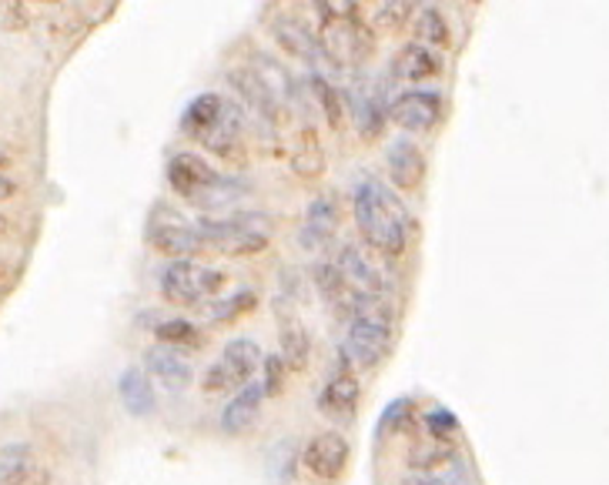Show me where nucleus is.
<instances>
[{
  "mask_svg": "<svg viewBox=\"0 0 609 485\" xmlns=\"http://www.w3.org/2000/svg\"><path fill=\"white\" fill-rule=\"evenodd\" d=\"M412 412H415V402L412 399H396L389 402V409L382 412L378 418V436H402L409 422H412Z\"/></svg>",
  "mask_w": 609,
  "mask_h": 485,
  "instance_id": "7c9ffc66",
  "label": "nucleus"
},
{
  "mask_svg": "<svg viewBox=\"0 0 609 485\" xmlns=\"http://www.w3.org/2000/svg\"><path fill=\"white\" fill-rule=\"evenodd\" d=\"M415 37H419L422 44L442 50V47H446V44L453 40V34H449V21L442 17V11L425 8V11L415 14Z\"/></svg>",
  "mask_w": 609,
  "mask_h": 485,
  "instance_id": "c85d7f7f",
  "label": "nucleus"
},
{
  "mask_svg": "<svg viewBox=\"0 0 609 485\" xmlns=\"http://www.w3.org/2000/svg\"><path fill=\"white\" fill-rule=\"evenodd\" d=\"M318 14V44L325 61L336 68L342 64H365L375 54V31L359 17L352 0H315Z\"/></svg>",
  "mask_w": 609,
  "mask_h": 485,
  "instance_id": "39448f33",
  "label": "nucleus"
},
{
  "mask_svg": "<svg viewBox=\"0 0 609 485\" xmlns=\"http://www.w3.org/2000/svg\"><path fill=\"white\" fill-rule=\"evenodd\" d=\"M402 485H438V482H432V478H425V475H415V478H406Z\"/></svg>",
  "mask_w": 609,
  "mask_h": 485,
  "instance_id": "f704fd0d",
  "label": "nucleus"
},
{
  "mask_svg": "<svg viewBox=\"0 0 609 485\" xmlns=\"http://www.w3.org/2000/svg\"><path fill=\"white\" fill-rule=\"evenodd\" d=\"M425 171H429L425 151L412 138H396L385 147V178H389L396 191H415L425 181Z\"/></svg>",
  "mask_w": 609,
  "mask_h": 485,
  "instance_id": "dca6fc26",
  "label": "nucleus"
},
{
  "mask_svg": "<svg viewBox=\"0 0 609 485\" xmlns=\"http://www.w3.org/2000/svg\"><path fill=\"white\" fill-rule=\"evenodd\" d=\"M261 412H265V389H261V382H248L245 389H238L225 405H221V428H225V436L238 439L258 425Z\"/></svg>",
  "mask_w": 609,
  "mask_h": 485,
  "instance_id": "a211bd4d",
  "label": "nucleus"
},
{
  "mask_svg": "<svg viewBox=\"0 0 609 485\" xmlns=\"http://www.w3.org/2000/svg\"><path fill=\"white\" fill-rule=\"evenodd\" d=\"M255 305H258V292L255 288H238L235 295H225V298H218L211 305L208 321H211V326H232V321L248 315Z\"/></svg>",
  "mask_w": 609,
  "mask_h": 485,
  "instance_id": "bb28decb",
  "label": "nucleus"
},
{
  "mask_svg": "<svg viewBox=\"0 0 609 485\" xmlns=\"http://www.w3.org/2000/svg\"><path fill=\"white\" fill-rule=\"evenodd\" d=\"M198 225V238L204 248L221 251L229 258H245V255H261L271 245V225L265 214L251 211V214H204V218H195Z\"/></svg>",
  "mask_w": 609,
  "mask_h": 485,
  "instance_id": "423d86ee",
  "label": "nucleus"
},
{
  "mask_svg": "<svg viewBox=\"0 0 609 485\" xmlns=\"http://www.w3.org/2000/svg\"><path fill=\"white\" fill-rule=\"evenodd\" d=\"M336 228H339V201H336V194H318L308 204L305 222L298 228V248L315 251V248L328 245L331 235H336Z\"/></svg>",
  "mask_w": 609,
  "mask_h": 485,
  "instance_id": "aec40b11",
  "label": "nucleus"
},
{
  "mask_svg": "<svg viewBox=\"0 0 609 485\" xmlns=\"http://www.w3.org/2000/svg\"><path fill=\"white\" fill-rule=\"evenodd\" d=\"M339 264V272L346 275V282L359 292V295H378L389 298V282H385L382 268L359 248V245H342L339 255L331 258Z\"/></svg>",
  "mask_w": 609,
  "mask_h": 485,
  "instance_id": "f3484780",
  "label": "nucleus"
},
{
  "mask_svg": "<svg viewBox=\"0 0 609 485\" xmlns=\"http://www.w3.org/2000/svg\"><path fill=\"white\" fill-rule=\"evenodd\" d=\"M118 395H121V405L134 415V418H151L157 412V392H154V379L131 365L121 371V379H118Z\"/></svg>",
  "mask_w": 609,
  "mask_h": 485,
  "instance_id": "4be33fe9",
  "label": "nucleus"
},
{
  "mask_svg": "<svg viewBox=\"0 0 609 485\" xmlns=\"http://www.w3.org/2000/svg\"><path fill=\"white\" fill-rule=\"evenodd\" d=\"M265 27H268V37L279 44L289 58H295V61H305V64H321L325 61V50H321V44H318V34L298 17V14H292V11H271L268 14V21H265Z\"/></svg>",
  "mask_w": 609,
  "mask_h": 485,
  "instance_id": "ddd939ff",
  "label": "nucleus"
},
{
  "mask_svg": "<svg viewBox=\"0 0 609 485\" xmlns=\"http://www.w3.org/2000/svg\"><path fill=\"white\" fill-rule=\"evenodd\" d=\"M415 11H419V0H382V4L375 8V14H372V27L396 34V31L409 27Z\"/></svg>",
  "mask_w": 609,
  "mask_h": 485,
  "instance_id": "cd10ccee",
  "label": "nucleus"
},
{
  "mask_svg": "<svg viewBox=\"0 0 609 485\" xmlns=\"http://www.w3.org/2000/svg\"><path fill=\"white\" fill-rule=\"evenodd\" d=\"M261 389H265V399H279L289 386V365L279 352H271L261 358Z\"/></svg>",
  "mask_w": 609,
  "mask_h": 485,
  "instance_id": "c756f323",
  "label": "nucleus"
},
{
  "mask_svg": "<svg viewBox=\"0 0 609 485\" xmlns=\"http://www.w3.org/2000/svg\"><path fill=\"white\" fill-rule=\"evenodd\" d=\"M225 81L232 84V94L238 97L242 111L265 131H279L282 121V100L271 94V87L258 78L251 64H235L225 71Z\"/></svg>",
  "mask_w": 609,
  "mask_h": 485,
  "instance_id": "9d476101",
  "label": "nucleus"
},
{
  "mask_svg": "<svg viewBox=\"0 0 609 485\" xmlns=\"http://www.w3.org/2000/svg\"><path fill=\"white\" fill-rule=\"evenodd\" d=\"M11 228V222H8V214H0V235H4Z\"/></svg>",
  "mask_w": 609,
  "mask_h": 485,
  "instance_id": "c9c22d12",
  "label": "nucleus"
},
{
  "mask_svg": "<svg viewBox=\"0 0 609 485\" xmlns=\"http://www.w3.org/2000/svg\"><path fill=\"white\" fill-rule=\"evenodd\" d=\"M352 214L362 245L382 258H402L412 241V214L399 191L378 178H362L352 188Z\"/></svg>",
  "mask_w": 609,
  "mask_h": 485,
  "instance_id": "f257e3e1",
  "label": "nucleus"
},
{
  "mask_svg": "<svg viewBox=\"0 0 609 485\" xmlns=\"http://www.w3.org/2000/svg\"><path fill=\"white\" fill-rule=\"evenodd\" d=\"M181 131L198 141L221 165H245L248 138H245V111L225 94L204 91L181 115Z\"/></svg>",
  "mask_w": 609,
  "mask_h": 485,
  "instance_id": "f03ea898",
  "label": "nucleus"
},
{
  "mask_svg": "<svg viewBox=\"0 0 609 485\" xmlns=\"http://www.w3.org/2000/svg\"><path fill=\"white\" fill-rule=\"evenodd\" d=\"M312 285H315L318 298L325 301V308H331L342 321L352 315V308L359 301V292L346 282V275L339 272L336 261H318L312 268Z\"/></svg>",
  "mask_w": 609,
  "mask_h": 485,
  "instance_id": "6ab92c4d",
  "label": "nucleus"
},
{
  "mask_svg": "<svg viewBox=\"0 0 609 485\" xmlns=\"http://www.w3.org/2000/svg\"><path fill=\"white\" fill-rule=\"evenodd\" d=\"M442 68H446L442 50H435L422 40H412L396 50V58L389 64V78L396 84H429L442 74Z\"/></svg>",
  "mask_w": 609,
  "mask_h": 485,
  "instance_id": "2eb2a0df",
  "label": "nucleus"
},
{
  "mask_svg": "<svg viewBox=\"0 0 609 485\" xmlns=\"http://www.w3.org/2000/svg\"><path fill=\"white\" fill-rule=\"evenodd\" d=\"M396 339V308L389 298L378 295H359L352 315L346 318V335L339 345V355L359 368L372 371L385 362Z\"/></svg>",
  "mask_w": 609,
  "mask_h": 485,
  "instance_id": "20e7f679",
  "label": "nucleus"
},
{
  "mask_svg": "<svg viewBox=\"0 0 609 485\" xmlns=\"http://www.w3.org/2000/svg\"><path fill=\"white\" fill-rule=\"evenodd\" d=\"M144 371L151 375V379L161 386V389H168V392H185L191 382H195V368L191 362L175 352V348H164V345H154L144 358Z\"/></svg>",
  "mask_w": 609,
  "mask_h": 485,
  "instance_id": "412c9836",
  "label": "nucleus"
},
{
  "mask_svg": "<svg viewBox=\"0 0 609 485\" xmlns=\"http://www.w3.org/2000/svg\"><path fill=\"white\" fill-rule=\"evenodd\" d=\"M261 345L248 335H238L221 345L218 358L201 375L204 395H235L248 382H255V371L261 368Z\"/></svg>",
  "mask_w": 609,
  "mask_h": 485,
  "instance_id": "6e6552de",
  "label": "nucleus"
},
{
  "mask_svg": "<svg viewBox=\"0 0 609 485\" xmlns=\"http://www.w3.org/2000/svg\"><path fill=\"white\" fill-rule=\"evenodd\" d=\"M4 275H8V264H4V261H0V279H4Z\"/></svg>",
  "mask_w": 609,
  "mask_h": 485,
  "instance_id": "4c0bfd02",
  "label": "nucleus"
},
{
  "mask_svg": "<svg viewBox=\"0 0 609 485\" xmlns=\"http://www.w3.org/2000/svg\"><path fill=\"white\" fill-rule=\"evenodd\" d=\"M154 339L164 348H175V352H188V348H201L204 345V332L188 318H157L154 326Z\"/></svg>",
  "mask_w": 609,
  "mask_h": 485,
  "instance_id": "393cba45",
  "label": "nucleus"
},
{
  "mask_svg": "<svg viewBox=\"0 0 609 485\" xmlns=\"http://www.w3.org/2000/svg\"><path fill=\"white\" fill-rule=\"evenodd\" d=\"M312 97L318 104L325 125L336 134H346V128H349V100H346V94L331 84L325 74H312Z\"/></svg>",
  "mask_w": 609,
  "mask_h": 485,
  "instance_id": "5701e85b",
  "label": "nucleus"
},
{
  "mask_svg": "<svg viewBox=\"0 0 609 485\" xmlns=\"http://www.w3.org/2000/svg\"><path fill=\"white\" fill-rule=\"evenodd\" d=\"M229 285L225 272H218L211 264H201L195 258H172L157 272V292L164 301H172L178 308H195L221 295V288Z\"/></svg>",
  "mask_w": 609,
  "mask_h": 485,
  "instance_id": "0eeeda50",
  "label": "nucleus"
},
{
  "mask_svg": "<svg viewBox=\"0 0 609 485\" xmlns=\"http://www.w3.org/2000/svg\"><path fill=\"white\" fill-rule=\"evenodd\" d=\"M44 475L34 462H24L17 469H8V472H0V485H40Z\"/></svg>",
  "mask_w": 609,
  "mask_h": 485,
  "instance_id": "473e14b6",
  "label": "nucleus"
},
{
  "mask_svg": "<svg viewBox=\"0 0 609 485\" xmlns=\"http://www.w3.org/2000/svg\"><path fill=\"white\" fill-rule=\"evenodd\" d=\"M359 402H362V371L352 368L342 355H336L318 389L315 405L331 422H352L359 415Z\"/></svg>",
  "mask_w": 609,
  "mask_h": 485,
  "instance_id": "1a4fd4ad",
  "label": "nucleus"
},
{
  "mask_svg": "<svg viewBox=\"0 0 609 485\" xmlns=\"http://www.w3.org/2000/svg\"><path fill=\"white\" fill-rule=\"evenodd\" d=\"M425 433L435 442H453L459 436V418L446 405H432L425 412Z\"/></svg>",
  "mask_w": 609,
  "mask_h": 485,
  "instance_id": "2f4dec72",
  "label": "nucleus"
},
{
  "mask_svg": "<svg viewBox=\"0 0 609 485\" xmlns=\"http://www.w3.org/2000/svg\"><path fill=\"white\" fill-rule=\"evenodd\" d=\"M148 245L168 258H191L204 248L198 238V225L185 222L168 204H154L151 218H148Z\"/></svg>",
  "mask_w": 609,
  "mask_h": 485,
  "instance_id": "f8f14e48",
  "label": "nucleus"
},
{
  "mask_svg": "<svg viewBox=\"0 0 609 485\" xmlns=\"http://www.w3.org/2000/svg\"><path fill=\"white\" fill-rule=\"evenodd\" d=\"M442 94L425 91V87H409L389 104V118L406 131V134H429L442 121Z\"/></svg>",
  "mask_w": 609,
  "mask_h": 485,
  "instance_id": "4468645a",
  "label": "nucleus"
},
{
  "mask_svg": "<svg viewBox=\"0 0 609 485\" xmlns=\"http://www.w3.org/2000/svg\"><path fill=\"white\" fill-rule=\"evenodd\" d=\"M279 355L285 358L289 371H305L308 362H312V335L305 326L298 321L285 318L282 329H279Z\"/></svg>",
  "mask_w": 609,
  "mask_h": 485,
  "instance_id": "b1692460",
  "label": "nucleus"
},
{
  "mask_svg": "<svg viewBox=\"0 0 609 485\" xmlns=\"http://www.w3.org/2000/svg\"><path fill=\"white\" fill-rule=\"evenodd\" d=\"M164 178L178 198L191 201L204 214H225L248 194V185L242 178L211 168L195 151H175L164 165Z\"/></svg>",
  "mask_w": 609,
  "mask_h": 485,
  "instance_id": "7ed1b4c3",
  "label": "nucleus"
},
{
  "mask_svg": "<svg viewBox=\"0 0 609 485\" xmlns=\"http://www.w3.org/2000/svg\"><path fill=\"white\" fill-rule=\"evenodd\" d=\"M352 462V446L342 433L336 428H325V433H315L302 452H298V465L315 478V482H339L349 472Z\"/></svg>",
  "mask_w": 609,
  "mask_h": 485,
  "instance_id": "9b49d317",
  "label": "nucleus"
},
{
  "mask_svg": "<svg viewBox=\"0 0 609 485\" xmlns=\"http://www.w3.org/2000/svg\"><path fill=\"white\" fill-rule=\"evenodd\" d=\"M292 171L298 178H318L325 171V147L315 128L298 131L295 147H292Z\"/></svg>",
  "mask_w": 609,
  "mask_h": 485,
  "instance_id": "a878e982",
  "label": "nucleus"
},
{
  "mask_svg": "<svg viewBox=\"0 0 609 485\" xmlns=\"http://www.w3.org/2000/svg\"><path fill=\"white\" fill-rule=\"evenodd\" d=\"M11 165V161H8V154L4 151H0V168H8Z\"/></svg>",
  "mask_w": 609,
  "mask_h": 485,
  "instance_id": "e433bc0d",
  "label": "nucleus"
},
{
  "mask_svg": "<svg viewBox=\"0 0 609 485\" xmlns=\"http://www.w3.org/2000/svg\"><path fill=\"white\" fill-rule=\"evenodd\" d=\"M14 194H17V181L8 178V175H0V201H8V198H14Z\"/></svg>",
  "mask_w": 609,
  "mask_h": 485,
  "instance_id": "72a5a7b5",
  "label": "nucleus"
}]
</instances>
